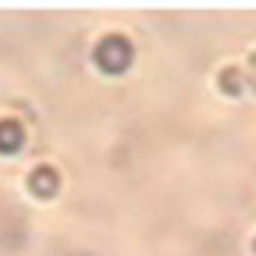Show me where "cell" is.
<instances>
[{"label": "cell", "mask_w": 256, "mask_h": 256, "mask_svg": "<svg viewBox=\"0 0 256 256\" xmlns=\"http://www.w3.org/2000/svg\"><path fill=\"white\" fill-rule=\"evenodd\" d=\"M250 86H253V90H256V54H253V58H250Z\"/></svg>", "instance_id": "obj_5"}, {"label": "cell", "mask_w": 256, "mask_h": 256, "mask_svg": "<svg viewBox=\"0 0 256 256\" xmlns=\"http://www.w3.org/2000/svg\"><path fill=\"white\" fill-rule=\"evenodd\" d=\"M221 90L230 93V96H237L240 90H244V80H240V70H237V68H228V70L221 74Z\"/></svg>", "instance_id": "obj_4"}, {"label": "cell", "mask_w": 256, "mask_h": 256, "mask_svg": "<svg viewBox=\"0 0 256 256\" xmlns=\"http://www.w3.org/2000/svg\"><path fill=\"white\" fill-rule=\"evenodd\" d=\"M134 58V48L128 42L125 36H118V32H112V36H102L100 45L93 48V61L100 70H106V74H122V70L132 64Z\"/></svg>", "instance_id": "obj_1"}, {"label": "cell", "mask_w": 256, "mask_h": 256, "mask_svg": "<svg viewBox=\"0 0 256 256\" xmlns=\"http://www.w3.org/2000/svg\"><path fill=\"white\" fill-rule=\"evenodd\" d=\"M26 141V132L16 118H0V154H16Z\"/></svg>", "instance_id": "obj_3"}, {"label": "cell", "mask_w": 256, "mask_h": 256, "mask_svg": "<svg viewBox=\"0 0 256 256\" xmlns=\"http://www.w3.org/2000/svg\"><path fill=\"white\" fill-rule=\"evenodd\" d=\"M58 186H61V176H58L54 166H48V164L36 166V170L29 173V189L36 192L38 198H52L54 192H58Z\"/></svg>", "instance_id": "obj_2"}, {"label": "cell", "mask_w": 256, "mask_h": 256, "mask_svg": "<svg viewBox=\"0 0 256 256\" xmlns=\"http://www.w3.org/2000/svg\"><path fill=\"white\" fill-rule=\"evenodd\" d=\"M253 250H256V240H253Z\"/></svg>", "instance_id": "obj_6"}]
</instances>
